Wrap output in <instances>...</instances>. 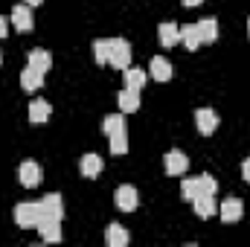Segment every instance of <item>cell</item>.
Listing matches in <instances>:
<instances>
[{
    "instance_id": "1",
    "label": "cell",
    "mask_w": 250,
    "mask_h": 247,
    "mask_svg": "<svg viewBox=\"0 0 250 247\" xmlns=\"http://www.w3.org/2000/svg\"><path fill=\"white\" fill-rule=\"evenodd\" d=\"M215 178L212 175H198V178H184V184H181V195L187 198V201H195V198H201V195H212L215 198Z\"/></svg>"
},
{
    "instance_id": "2",
    "label": "cell",
    "mask_w": 250,
    "mask_h": 247,
    "mask_svg": "<svg viewBox=\"0 0 250 247\" xmlns=\"http://www.w3.org/2000/svg\"><path fill=\"white\" fill-rule=\"evenodd\" d=\"M108 64L117 70L131 67V44L125 38H108Z\"/></svg>"
},
{
    "instance_id": "3",
    "label": "cell",
    "mask_w": 250,
    "mask_h": 247,
    "mask_svg": "<svg viewBox=\"0 0 250 247\" xmlns=\"http://www.w3.org/2000/svg\"><path fill=\"white\" fill-rule=\"evenodd\" d=\"M38 221H41V206H38V201H35V204H32V201H23V204L15 206V224H18L21 230H32V227H38Z\"/></svg>"
},
{
    "instance_id": "4",
    "label": "cell",
    "mask_w": 250,
    "mask_h": 247,
    "mask_svg": "<svg viewBox=\"0 0 250 247\" xmlns=\"http://www.w3.org/2000/svg\"><path fill=\"white\" fill-rule=\"evenodd\" d=\"M38 206H41V221H44V218H56V221H62L64 218L62 195H47V198L38 201ZM41 221H38V224H41Z\"/></svg>"
},
{
    "instance_id": "5",
    "label": "cell",
    "mask_w": 250,
    "mask_h": 247,
    "mask_svg": "<svg viewBox=\"0 0 250 247\" xmlns=\"http://www.w3.org/2000/svg\"><path fill=\"white\" fill-rule=\"evenodd\" d=\"M163 169H166V175H184L189 169V160L184 151H178V148H172V151H166L163 154Z\"/></svg>"
},
{
    "instance_id": "6",
    "label": "cell",
    "mask_w": 250,
    "mask_h": 247,
    "mask_svg": "<svg viewBox=\"0 0 250 247\" xmlns=\"http://www.w3.org/2000/svg\"><path fill=\"white\" fill-rule=\"evenodd\" d=\"M195 125L201 131V137H209L215 128H218V114L212 108H198L195 111Z\"/></svg>"
},
{
    "instance_id": "7",
    "label": "cell",
    "mask_w": 250,
    "mask_h": 247,
    "mask_svg": "<svg viewBox=\"0 0 250 247\" xmlns=\"http://www.w3.org/2000/svg\"><path fill=\"white\" fill-rule=\"evenodd\" d=\"M114 201H117V206L123 209V212H134L137 209V204H140V195H137V189L134 186H120L117 192H114Z\"/></svg>"
},
{
    "instance_id": "8",
    "label": "cell",
    "mask_w": 250,
    "mask_h": 247,
    "mask_svg": "<svg viewBox=\"0 0 250 247\" xmlns=\"http://www.w3.org/2000/svg\"><path fill=\"white\" fill-rule=\"evenodd\" d=\"M18 178H21V184L26 186V189H35V186L41 184V166L35 160H23L21 169H18Z\"/></svg>"
},
{
    "instance_id": "9",
    "label": "cell",
    "mask_w": 250,
    "mask_h": 247,
    "mask_svg": "<svg viewBox=\"0 0 250 247\" xmlns=\"http://www.w3.org/2000/svg\"><path fill=\"white\" fill-rule=\"evenodd\" d=\"M242 212H245V204H242L239 198H227V201H221V206H218V215H221V221H224V224L239 221V218H242Z\"/></svg>"
},
{
    "instance_id": "10",
    "label": "cell",
    "mask_w": 250,
    "mask_h": 247,
    "mask_svg": "<svg viewBox=\"0 0 250 247\" xmlns=\"http://www.w3.org/2000/svg\"><path fill=\"white\" fill-rule=\"evenodd\" d=\"M12 26H15L18 32H29V29H32V6H26V3L15 6V9H12Z\"/></svg>"
},
{
    "instance_id": "11",
    "label": "cell",
    "mask_w": 250,
    "mask_h": 247,
    "mask_svg": "<svg viewBox=\"0 0 250 247\" xmlns=\"http://www.w3.org/2000/svg\"><path fill=\"white\" fill-rule=\"evenodd\" d=\"M148 73H151L154 82H169L175 76V67H172V62H166L163 56H154L151 64H148Z\"/></svg>"
},
{
    "instance_id": "12",
    "label": "cell",
    "mask_w": 250,
    "mask_h": 247,
    "mask_svg": "<svg viewBox=\"0 0 250 247\" xmlns=\"http://www.w3.org/2000/svg\"><path fill=\"white\" fill-rule=\"evenodd\" d=\"M35 230L41 233V239H44V242H53V245H56V242H62V221H56V218H44Z\"/></svg>"
},
{
    "instance_id": "13",
    "label": "cell",
    "mask_w": 250,
    "mask_h": 247,
    "mask_svg": "<svg viewBox=\"0 0 250 247\" xmlns=\"http://www.w3.org/2000/svg\"><path fill=\"white\" fill-rule=\"evenodd\" d=\"M157 38H160L163 47H175V44H181V26L178 23H160L157 26Z\"/></svg>"
},
{
    "instance_id": "14",
    "label": "cell",
    "mask_w": 250,
    "mask_h": 247,
    "mask_svg": "<svg viewBox=\"0 0 250 247\" xmlns=\"http://www.w3.org/2000/svg\"><path fill=\"white\" fill-rule=\"evenodd\" d=\"M41 84H44V73H41V70H35V67H29V64H26V67H23V73H21V87H23V90H29V93H32V90H38V87H41Z\"/></svg>"
},
{
    "instance_id": "15",
    "label": "cell",
    "mask_w": 250,
    "mask_h": 247,
    "mask_svg": "<svg viewBox=\"0 0 250 247\" xmlns=\"http://www.w3.org/2000/svg\"><path fill=\"white\" fill-rule=\"evenodd\" d=\"M117 102H120L123 114H134V111H140V90H134V87H123Z\"/></svg>"
},
{
    "instance_id": "16",
    "label": "cell",
    "mask_w": 250,
    "mask_h": 247,
    "mask_svg": "<svg viewBox=\"0 0 250 247\" xmlns=\"http://www.w3.org/2000/svg\"><path fill=\"white\" fill-rule=\"evenodd\" d=\"M195 26H198L201 44H215V41H218V23H215L212 18H207V21H198Z\"/></svg>"
},
{
    "instance_id": "17",
    "label": "cell",
    "mask_w": 250,
    "mask_h": 247,
    "mask_svg": "<svg viewBox=\"0 0 250 247\" xmlns=\"http://www.w3.org/2000/svg\"><path fill=\"white\" fill-rule=\"evenodd\" d=\"M105 239H108V245L111 247H125L128 242H131V236H128V230H125L123 224H108Z\"/></svg>"
},
{
    "instance_id": "18",
    "label": "cell",
    "mask_w": 250,
    "mask_h": 247,
    "mask_svg": "<svg viewBox=\"0 0 250 247\" xmlns=\"http://www.w3.org/2000/svg\"><path fill=\"white\" fill-rule=\"evenodd\" d=\"M79 169H82V175H84V178H96V175L102 172V157L90 151V154H84V157H82Z\"/></svg>"
},
{
    "instance_id": "19",
    "label": "cell",
    "mask_w": 250,
    "mask_h": 247,
    "mask_svg": "<svg viewBox=\"0 0 250 247\" xmlns=\"http://www.w3.org/2000/svg\"><path fill=\"white\" fill-rule=\"evenodd\" d=\"M192 206H195V215H201V218H209V215L218 212V204L212 201V195H201V198H195Z\"/></svg>"
},
{
    "instance_id": "20",
    "label": "cell",
    "mask_w": 250,
    "mask_h": 247,
    "mask_svg": "<svg viewBox=\"0 0 250 247\" xmlns=\"http://www.w3.org/2000/svg\"><path fill=\"white\" fill-rule=\"evenodd\" d=\"M123 76H125V87H134V90H143L146 82H148L146 70H137V67H125Z\"/></svg>"
},
{
    "instance_id": "21",
    "label": "cell",
    "mask_w": 250,
    "mask_h": 247,
    "mask_svg": "<svg viewBox=\"0 0 250 247\" xmlns=\"http://www.w3.org/2000/svg\"><path fill=\"white\" fill-rule=\"evenodd\" d=\"M50 120V102L47 99H35L32 105H29V123L41 125Z\"/></svg>"
},
{
    "instance_id": "22",
    "label": "cell",
    "mask_w": 250,
    "mask_h": 247,
    "mask_svg": "<svg viewBox=\"0 0 250 247\" xmlns=\"http://www.w3.org/2000/svg\"><path fill=\"white\" fill-rule=\"evenodd\" d=\"M29 67H35V70H41V73H47L50 67H53V56L47 53V50H29Z\"/></svg>"
},
{
    "instance_id": "23",
    "label": "cell",
    "mask_w": 250,
    "mask_h": 247,
    "mask_svg": "<svg viewBox=\"0 0 250 247\" xmlns=\"http://www.w3.org/2000/svg\"><path fill=\"white\" fill-rule=\"evenodd\" d=\"M181 44H184L187 50H198V47H201V35H198V26H195V23L181 26Z\"/></svg>"
},
{
    "instance_id": "24",
    "label": "cell",
    "mask_w": 250,
    "mask_h": 247,
    "mask_svg": "<svg viewBox=\"0 0 250 247\" xmlns=\"http://www.w3.org/2000/svg\"><path fill=\"white\" fill-rule=\"evenodd\" d=\"M111 154H117V157H123V154H128V131H114L111 137Z\"/></svg>"
},
{
    "instance_id": "25",
    "label": "cell",
    "mask_w": 250,
    "mask_h": 247,
    "mask_svg": "<svg viewBox=\"0 0 250 247\" xmlns=\"http://www.w3.org/2000/svg\"><path fill=\"white\" fill-rule=\"evenodd\" d=\"M123 128H125V117L123 114H111V117L102 120V131H105L108 137H111L114 131H123Z\"/></svg>"
},
{
    "instance_id": "26",
    "label": "cell",
    "mask_w": 250,
    "mask_h": 247,
    "mask_svg": "<svg viewBox=\"0 0 250 247\" xmlns=\"http://www.w3.org/2000/svg\"><path fill=\"white\" fill-rule=\"evenodd\" d=\"M93 59H96V64H108V38L93 44Z\"/></svg>"
},
{
    "instance_id": "27",
    "label": "cell",
    "mask_w": 250,
    "mask_h": 247,
    "mask_svg": "<svg viewBox=\"0 0 250 247\" xmlns=\"http://www.w3.org/2000/svg\"><path fill=\"white\" fill-rule=\"evenodd\" d=\"M242 178H245V181L250 184V157L245 160V163H242Z\"/></svg>"
},
{
    "instance_id": "28",
    "label": "cell",
    "mask_w": 250,
    "mask_h": 247,
    "mask_svg": "<svg viewBox=\"0 0 250 247\" xmlns=\"http://www.w3.org/2000/svg\"><path fill=\"white\" fill-rule=\"evenodd\" d=\"M6 32H9V23H6V21L0 18V38H6Z\"/></svg>"
},
{
    "instance_id": "29",
    "label": "cell",
    "mask_w": 250,
    "mask_h": 247,
    "mask_svg": "<svg viewBox=\"0 0 250 247\" xmlns=\"http://www.w3.org/2000/svg\"><path fill=\"white\" fill-rule=\"evenodd\" d=\"M181 3H184V6H201L204 0H181Z\"/></svg>"
},
{
    "instance_id": "30",
    "label": "cell",
    "mask_w": 250,
    "mask_h": 247,
    "mask_svg": "<svg viewBox=\"0 0 250 247\" xmlns=\"http://www.w3.org/2000/svg\"><path fill=\"white\" fill-rule=\"evenodd\" d=\"M23 3H26V6H41L44 0H23Z\"/></svg>"
},
{
    "instance_id": "31",
    "label": "cell",
    "mask_w": 250,
    "mask_h": 247,
    "mask_svg": "<svg viewBox=\"0 0 250 247\" xmlns=\"http://www.w3.org/2000/svg\"><path fill=\"white\" fill-rule=\"evenodd\" d=\"M248 35H250V21H248Z\"/></svg>"
}]
</instances>
